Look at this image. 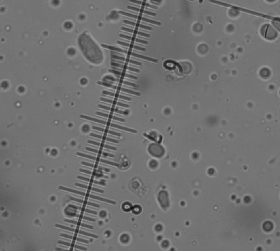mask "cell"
Masks as SVG:
<instances>
[{"mask_svg":"<svg viewBox=\"0 0 280 251\" xmlns=\"http://www.w3.org/2000/svg\"><path fill=\"white\" fill-rule=\"evenodd\" d=\"M110 72H112V73L115 74V75H118V76H122L123 77H128V78H131V79H134V80H138V77L135 76H132V75H128V74L125 73L124 71H118L117 70H113V69H110L109 70Z\"/></svg>","mask_w":280,"mask_h":251,"instance_id":"obj_9","label":"cell"},{"mask_svg":"<svg viewBox=\"0 0 280 251\" xmlns=\"http://www.w3.org/2000/svg\"><path fill=\"white\" fill-rule=\"evenodd\" d=\"M70 199H71V200H74V201H75V202L85 204V205H91V206H94V207H97V208H99L100 207V205H98V204H95V203H93L87 202V201H85V200H81V199L74 198V197H70Z\"/></svg>","mask_w":280,"mask_h":251,"instance_id":"obj_29","label":"cell"},{"mask_svg":"<svg viewBox=\"0 0 280 251\" xmlns=\"http://www.w3.org/2000/svg\"><path fill=\"white\" fill-rule=\"evenodd\" d=\"M75 186H78V187H81V188H86V189H88V190H90V191H93V192H99V193H104V192H105L103 190H101V189H99V188H94V187H91V186H89L83 185V184H81V183H75Z\"/></svg>","mask_w":280,"mask_h":251,"instance_id":"obj_20","label":"cell"},{"mask_svg":"<svg viewBox=\"0 0 280 251\" xmlns=\"http://www.w3.org/2000/svg\"><path fill=\"white\" fill-rule=\"evenodd\" d=\"M131 208H132V205L130 203L125 202L124 203L123 205H122V209H123V210L124 211H129L131 209Z\"/></svg>","mask_w":280,"mask_h":251,"instance_id":"obj_36","label":"cell"},{"mask_svg":"<svg viewBox=\"0 0 280 251\" xmlns=\"http://www.w3.org/2000/svg\"><path fill=\"white\" fill-rule=\"evenodd\" d=\"M79 172H84V173L89 174V175H95V176H96V177H102V175H100V174L96 173V172H91V171H88V170H83V169H79Z\"/></svg>","mask_w":280,"mask_h":251,"instance_id":"obj_35","label":"cell"},{"mask_svg":"<svg viewBox=\"0 0 280 251\" xmlns=\"http://www.w3.org/2000/svg\"><path fill=\"white\" fill-rule=\"evenodd\" d=\"M82 164L83 165H85V166H91V167H93V168L96 169V170H104V171L106 172H110V170L107 168H104V167H101V166H98L96 164H91V163H87V162H85V161H83L82 162Z\"/></svg>","mask_w":280,"mask_h":251,"instance_id":"obj_26","label":"cell"},{"mask_svg":"<svg viewBox=\"0 0 280 251\" xmlns=\"http://www.w3.org/2000/svg\"><path fill=\"white\" fill-rule=\"evenodd\" d=\"M64 222H68V223H71V224H74L75 225L77 226H82V227H87V228H89V229H93V226L91 225H88L84 224V223H81V222H77V221H74V220H70V219H64Z\"/></svg>","mask_w":280,"mask_h":251,"instance_id":"obj_22","label":"cell"},{"mask_svg":"<svg viewBox=\"0 0 280 251\" xmlns=\"http://www.w3.org/2000/svg\"><path fill=\"white\" fill-rule=\"evenodd\" d=\"M117 44H119V45H122V46H127V47L131 48V49H137V50H140V51H144L146 52V49L145 48H142V47H139V46H135V45H132L131 44H128V43H125V42H122V41H117Z\"/></svg>","mask_w":280,"mask_h":251,"instance_id":"obj_14","label":"cell"},{"mask_svg":"<svg viewBox=\"0 0 280 251\" xmlns=\"http://www.w3.org/2000/svg\"><path fill=\"white\" fill-rule=\"evenodd\" d=\"M68 206H69V207L73 208V209H78V210L83 211H85V212L90 213V214H97V212H96V211H94L89 210V209H85V208L79 207V206H77V205H72V204H70V205H68Z\"/></svg>","mask_w":280,"mask_h":251,"instance_id":"obj_34","label":"cell"},{"mask_svg":"<svg viewBox=\"0 0 280 251\" xmlns=\"http://www.w3.org/2000/svg\"><path fill=\"white\" fill-rule=\"evenodd\" d=\"M64 27H66V29H68L69 30L70 28H71V27H72V24H71V22H66L65 23V24H64Z\"/></svg>","mask_w":280,"mask_h":251,"instance_id":"obj_37","label":"cell"},{"mask_svg":"<svg viewBox=\"0 0 280 251\" xmlns=\"http://www.w3.org/2000/svg\"><path fill=\"white\" fill-rule=\"evenodd\" d=\"M119 36L120 38H125V39H128V40H130V41H135V42H137V43H141V44H148V42H147V41H144V40H141V39L137 38L132 37V36H125V35H123V34H119V36Z\"/></svg>","mask_w":280,"mask_h":251,"instance_id":"obj_12","label":"cell"},{"mask_svg":"<svg viewBox=\"0 0 280 251\" xmlns=\"http://www.w3.org/2000/svg\"><path fill=\"white\" fill-rule=\"evenodd\" d=\"M102 94H107V95L112 96V97H116V98L123 99V100H128V101H131V98H130V97H125V96H123V95H120V94H118L113 93V92H107V91H103V92H102Z\"/></svg>","mask_w":280,"mask_h":251,"instance_id":"obj_21","label":"cell"},{"mask_svg":"<svg viewBox=\"0 0 280 251\" xmlns=\"http://www.w3.org/2000/svg\"><path fill=\"white\" fill-rule=\"evenodd\" d=\"M112 58L113 59H115V60H122V61H124V62H129V63H133V64L138 65V66H142V63H140V62H138V61H133V60H130L128 59V58H125L124 57H121L118 56V55H112Z\"/></svg>","mask_w":280,"mask_h":251,"instance_id":"obj_5","label":"cell"},{"mask_svg":"<svg viewBox=\"0 0 280 251\" xmlns=\"http://www.w3.org/2000/svg\"><path fill=\"white\" fill-rule=\"evenodd\" d=\"M100 100H101V101H103V102H109V103L113 104V105H118V106H121V107H124V108L130 107V105H127V104H124V103H122V102L113 101V100H108V99H106V98H102V97H101V98H100Z\"/></svg>","mask_w":280,"mask_h":251,"instance_id":"obj_19","label":"cell"},{"mask_svg":"<svg viewBox=\"0 0 280 251\" xmlns=\"http://www.w3.org/2000/svg\"><path fill=\"white\" fill-rule=\"evenodd\" d=\"M90 136H92V137L98 138V139H102V140H106V141H111V142H113V143H116V144H118V143H119V141H118V140L110 139V138H107V137H106V136H101V135H97V134H94V133H91V134H90Z\"/></svg>","mask_w":280,"mask_h":251,"instance_id":"obj_27","label":"cell"},{"mask_svg":"<svg viewBox=\"0 0 280 251\" xmlns=\"http://www.w3.org/2000/svg\"><path fill=\"white\" fill-rule=\"evenodd\" d=\"M98 84L99 85H103V86H106V87H108V88H113V89H115V90L117 91H120V92H125V93L131 94H134V95H136V96L140 95V94L139 93V92H134V91L130 90V89H127V88H122V87H119V86H115V85H111V84H109V83H105V82H98Z\"/></svg>","mask_w":280,"mask_h":251,"instance_id":"obj_3","label":"cell"},{"mask_svg":"<svg viewBox=\"0 0 280 251\" xmlns=\"http://www.w3.org/2000/svg\"><path fill=\"white\" fill-rule=\"evenodd\" d=\"M78 44L84 55L89 61L99 64L103 61V55L96 43L86 33H83L78 38Z\"/></svg>","mask_w":280,"mask_h":251,"instance_id":"obj_1","label":"cell"},{"mask_svg":"<svg viewBox=\"0 0 280 251\" xmlns=\"http://www.w3.org/2000/svg\"><path fill=\"white\" fill-rule=\"evenodd\" d=\"M105 79H106V80H111V81L117 82V83H123V84H125V85H130V86H133V87L137 86V85H135V84H134V83H129V82L124 81V80H120V79H115V78L113 77L107 76V77H105Z\"/></svg>","mask_w":280,"mask_h":251,"instance_id":"obj_10","label":"cell"},{"mask_svg":"<svg viewBox=\"0 0 280 251\" xmlns=\"http://www.w3.org/2000/svg\"><path fill=\"white\" fill-rule=\"evenodd\" d=\"M118 13L121 14V15H126V16H128V17L133 18V19H138V20H141V21H144V22H148V23H151V24H156V25L160 26L161 24H162L160 22H157V21L152 20V19H146V18H144V17H141V16H138V15H133V14H130V13H126V12H123V11L118 12Z\"/></svg>","mask_w":280,"mask_h":251,"instance_id":"obj_4","label":"cell"},{"mask_svg":"<svg viewBox=\"0 0 280 251\" xmlns=\"http://www.w3.org/2000/svg\"><path fill=\"white\" fill-rule=\"evenodd\" d=\"M85 150H87V151L93 152V153H98V154H100V155H105V156L111 157V158H114V157H115V155H114L110 154V153H105V152H102V151H101V150H97V149H93V148L85 147Z\"/></svg>","mask_w":280,"mask_h":251,"instance_id":"obj_24","label":"cell"},{"mask_svg":"<svg viewBox=\"0 0 280 251\" xmlns=\"http://www.w3.org/2000/svg\"><path fill=\"white\" fill-rule=\"evenodd\" d=\"M121 29H122V30H124L126 31V32H130V33H133V34L135 35H138V36H144V37H147V38L150 37V35L144 33V32H140V31L135 30H132V29H130V28H127V27H122Z\"/></svg>","mask_w":280,"mask_h":251,"instance_id":"obj_6","label":"cell"},{"mask_svg":"<svg viewBox=\"0 0 280 251\" xmlns=\"http://www.w3.org/2000/svg\"><path fill=\"white\" fill-rule=\"evenodd\" d=\"M123 22L124 23V24H130V25H132V26H135V27H140V28H143V29L147 30H152V27H148V26H146V25H144V24H138V23H135V22H130V21L124 20Z\"/></svg>","mask_w":280,"mask_h":251,"instance_id":"obj_11","label":"cell"},{"mask_svg":"<svg viewBox=\"0 0 280 251\" xmlns=\"http://www.w3.org/2000/svg\"><path fill=\"white\" fill-rule=\"evenodd\" d=\"M111 65L113 66H115V67H118V68H122L125 70H130V71H135V72H140V70L137 69H135V68H132V67H130V66H126V65L120 64L119 63H114V62H112Z\"/></svg>","mask_w":280,"mask_h":251,"instance_id":"obj_7","label":"cell"},{"mask_svg":"<svg viewBox=\"0 0 280 251\" xmlns=\"http://www.w3.org/2000/svg\"><path fill=\"white\" fill-rule=\"evenodd\" d=\"M98 107L99 108H102V109H105V110H110V111H113V112L118 113V114H124V115H127V114H128V113L126 112V111H123V110H118V108H114L107 107V106H104V105H99Z\"/></svg>","mask_w":280,"mask_h":251,"instance_id":"obj_15","label":"cell"},{"mask_svg":"<svg viewBox=\"0 0 280 251\" xmlns=\"http://www.w3.org/2000/svg\"><path fill=\"white\" fill-rule=\"evenodd\" d=\"M129 1H130V2H132V3L138 4V5H142V6H145V7H150V8L155 9V10L158 9V7H156V6H153V5H151L148 3H146V2H142V1H138V0H129Z\"/></svg>","mask_w":280,"mask_h":251,"instance_id":"obj_33","label":"cell"},{"mask_svg":"<svg viewBox=\"0 0 280 251\" xmlns=\"http://www.w3.org/2000/svg\"><path fill=\"white\" fill-rule=\"evenodd\" d=\"M101 46L104 48H106V49H110V50L115 51L117 52H122V53H124V54L129 55H131V56L136 57V58H141V59H144V60H146V61H152V62H154V63H157V62H158V61H157V59H154V58H149V57L144 56V55H142L137 54V53H134V52H132L127 51V50H124V49H120V48L115 47V46H108V45H105V44H101Z\"/></svg>","mask_w":280,"mask_h":251,"instance_id":"obj_2","label":"cell"},{"mask_svg":"<svg viewBox=\"0 0 280 251\" xmlns=\"http://www.w3.org/2000/svg\"><path fill=\"white\" fill-rule=\"evenodd\" d=\"M79 117H80V118H82V119H86V120L91 121V122H97V123H99V124H105V125H107V122H106V121L100 120V119H95V118H92V117L88 116L80 115L79 116Z\"/></svg>","mask_w":280,"mask_h":251,"instance_id":"obj_16","label":"cell"},{"mask_svg":"<svg viewBox=\"0 0 280 251\" xmlns=\"http://www.w3.org/2000/svg\"><path fill=\"white\" fill-rule=\"evenodd\" d=\"M127 8L130 9V10H135V11H137V12L141 13L147 14V15H152V16H155L156 15V13H154L149 12V11H147V10H143V9H141V8H137V7H132V6H128V7H127Z\"/></svg>","mask_w":280,"mask_h":251,"instance_id":"obj_23","label":"cell"},{"mask_svg":"<svg viewBox=\"0 0 280 251\" xmlns=\"http://www.w3.org/2000/svg\"><path fill=\"white\" fill-rule=\"evenodd\" d=\"M152 2H160V0H151Z\"/></svg>","mask_w":280,"mask_h":251,"instance_id":"obj_38","label":"cell"},{"mask_svg":"<svg viewBox=\"0 0 280 251\" xmlns=\"http://www.w3.org/2000/svg\"><path fill=\"white\" fill-rule=\"evenodd\" d=\"M77 178H78V179H79V180H85V181H87V182H90V183H96V184H98V185H101V186H105L106 184H105L104 182H102V181H97V180H93V179H90V178H84V177H82V176H77Z\"/></svg>","mask_w":280,"mask_h":251,"instance_id":"obj_31","label":"cell"},{"mask_svg":"<svg viewBox=\"0 0 280 251\" xmlns=\"http://www.w3.org/2000/svg\"><path fill=\"white\" fill-rule=\"evenodd\" d=\"M88 144H94V145H96V146H99L101 147H105L107 149H112V150H116V147H114L110 146V145H107V144H102V143H99V142H96V141H91V140H88Z\"/></svg>","mask_w":280,"mask_h":251,"instance_id":"obj_25","label":"cell"},{"mask_svg":"<svg viewBox=\"0 0 280 251\" xmlns=\"http://www.w3.org/2000/svg\"><path fill=\"white\" fill-rule=\"evenodd\" d=\"M60 236H62V237L68 238V239H72V240H76V241L81 242H84V243H88V242H88V240H86V239H80V238H77V237H75V236H70V235H67V234H60Z\"/></svg>","mask_w":280,"mask_h":251,"instance_id":"obj_32","label":"cell"},{"mask_svg":"<svg viewBox=\"0 0 280 251\" xmlns=\"http://www.w3.org/2000/svg\"><path fill=\"white\" fill-rule=\"evenodd\" d=\"M58 244H62V245H66V246L71 247V248H77V249H79V250H87V248H83V247H81V246H79V245H77V244H71V243H68V242H66L58 241Z\"/></svg>","mask_w":280,"mask_h":251,"instance_id":"obj_30","label":"cell"},{"mask_svg":"<svg viewBox=\"0 0 280 251\" xmlns=\"http://www.w3.org/2000/svg\"><path fill=\"white\" fill-rule=\"evenodd\" d=\"M96 114L98 116H101L103 117H106V118H108V119H114V120L119 121V122H125V119H122V118H119V117L114 116L113 115H109V114H104V113H101V112H96Z\"/></svg>","mask_w":280,"mask_h":251,"instance_id":"obj_17","label":"cell"},{"mask_svg":"<svg viewBox=\"0 0 280 251\" xmlns=\"http://www.w3.org/2000/svg\"><path fill=\"white\" fill-rule=\"evenodd\" d=\"M59 189H60V190L66 191V192H71V193L77 194L82 195V196H86V194H87V193H85V192H79V191L74 190V189H72V188H66V187H64V186H59Z\"/></svg>","mask_w":280,"mask_h":251,"instance_id":"obj_28","label":"cell"},{"mask_svg":"<svg viewBox=\"0 0 280 251\" xmlns=\"http://www.w3.org/2000/svg\"><path fill=\"white\" fill-rule=\"evenodd\" d=\"M107 126H111L113 127H115V128H118V129H121L123 130V131H128V132H131V133H137V131L135 130L131 129V128H129V127H122V126L118 125V124H113V123H110V122H107Z\"/></svg>","mask_w":280,"mask_h":251,"instance_id":"obj_13","label":"cell"},{"mask_svg":"<svg viewBox=\"0 0 280 251\" xmlns=\"http://www.w3.org/2000/svg\"><path fill=\"white\" fill-rule=\"evenodd\" d=\"M93 128L94 130H96V131H101V132H104L105 133H108V134H112L114 135V136H121V134L118 133L114 132V131H110V130L107 129V128H102V127H96V126H93Z\"/></svg>","mask_w":280,"mask_h":251,"instance_id":"obj_18","label":"cell"},{"mask_svg":"<svg viewBox=\"0 0 280 251\" xmlns=\"http://www.w3.org/2000/svg\"><path fill=\"white\" fill-rule=\"evenodd\" d=\"M86 197H89V198H91V199H95V200H100V201L105 202V203H110V204H113V205H115V204H116V202H115V201H113V200H107V199H106V198H101V197H97V196H95V195L88 194H86Z\"/></svg>","mask_w":280,"mask_h":251,"instance_id":"obj_8","label":"cell"}]
</instances>
